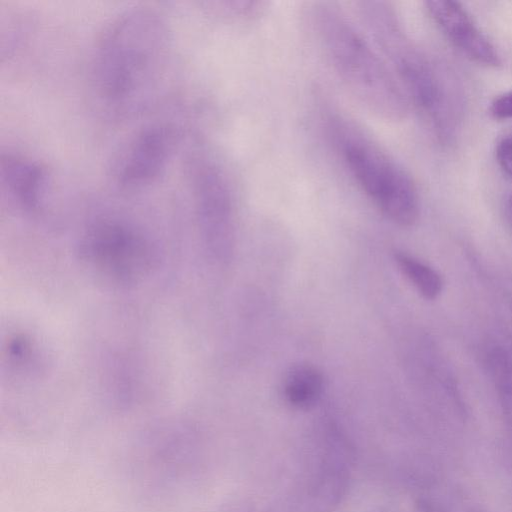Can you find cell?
Returning <instances> with one entry per match:
<instances>
[{
    "label": "cell",
    "mask_w": 512,
    "mask_h": 512,
    "mask_svg": "<svg viewBox=\"0 0 512 512\" xmlns=\"http://www.w3.org/2000/svg\"><path fill=\"white\" fill-rule=\"evenodd\" d=\"M171 55V32L159 11L135 5L116 14L92 55L89 80L97 109L113 120L148 109L164 84Z\"/></svg>",
    "instance_id": "6da1fadb"
},
{
    "label": "cell",
    "mask_w": 512,
    "mask_h": 512,
    "mask_svg": "<svg viewBox=\"0 0 512 512\" xmlns=\"http://www.w3.org/2000/svg\"><path fill=\"white\" fill-rule=\"evenodd\" d=\"M313 18L332 70L355 101L381 120L403 119L408 104L400 83L362 31L332 3H318Z\"/></svg>",
    "instance_id": "7a4b0ae2"
},
{
    "label": "cell",
    "mask_w": 512,
    "mask_h": 512,
    "mask_svg": "<svg viewBox=\"0 0 512 512\" xmlns=\"http://www.w3.org/2000/svg\"><path fill=\"white\" fill-rule=\"evenodd\" d=\"M331 128L346 168L362 191L393 222L414 224L419 200L408 173L355 125L335 119Z\"/></svg>",
    "instance_id": "3957f363"
},
{
    "label": "cell",
    "mask_w": 512,
    "mask_h": 512,
    "mask_svg": "<svg viewBox=\"0 0 512 512\" xmlns=\"http://www.w3.org/2000/svg\"><path fill=\"white\" fill-rule=\"evenodd\" d=\"M180 129L168 122L145 125L122 145L112 163L113 183L122 191L151 187L166 174L181 144Z\"/></svg>",
    "instance_id": "277c9868"
},
{
    "label": "cell",
    "mask_w": 512,
    "mask_h": 512,
    "mask_svg": "<svg viewBox=\"0 0 512 512\" xmlns=\"http://www.w3.org/2000/svg\"><path fill=\"white\" fill-rule=\"evenodd\" d=\"M185 171L206 238L217 248H224L230 243L234 218L233 196L226 174L212 159L199 154L186 160Z\"/></svg>",
    "instance_id": "5b68a950"
},
{
    "label": "cell",
    "mask_w": 512,
    "mask_h": 512,
    "mask_svg": "<svg viewBox=\"0 0 512 512\" xmlns=\"http://www.w3.org/2000/svg\"><path fill=\"white\" fill-rule=\"evenodd\" d=\"M83 247L88 259L97 267L121 279L133 278L149 260L144 240L116 221H102L94 226Z\"/></svg>",
    "instance_id": "8992f818"
},
{
    "label": "cell",
    "mask_w": 512,
    "mask_h": 512,
    "mask_svg": "<svg viewBox=\"0 0 512 512\" xmlns=\"http://www.w3.org/2000/svg\"><path fill=\"white\" fill-rule=\"evenodd\" d=\"M0 184L5 198L19 210L35 213L51 188V175L38 159L19 151L2 152Z\"/></svg>",
    "instance_id": "52a82bcc"
},
{
    "label": "cell",
    "mask_w": 512,
    "mask_h": 512,
    "mask_svg": "<svg viewBox=\"0 0 512 512\" xmlns=\"http://www.w3.org/2000/svg\"><path fill=\"white\" fill-rule=\"evenodd\" d=\"M427 11L440 30L464 55L485 66H497L499 55L457 2L437 0L426 2Z\"/></svg>",
    "instance_id": "ba28073f"
},
{
    "label": "cell",
    "mask_w": 512,
    "mask_h": 512,
    "mask_svg": "<svg viewBox=\"0 0 512 512\" xmlns=\"http://www.w3.org/2000/svg\"><path fill=\"white\" fill-rule=\"evenodd\" d=\"M287 400L297 407H309L320 397L323 390V376L314 366L297 364L286 373L283 383Z\"/></svg>",
    "instance_id": "9c48e42d"
},
{
    "label": "cell",
    "mask_w": 512,
    "mask_h": 512,
    "mask_svg": "<svg viewBox=\"0 0 512 512\" xmlns=\"http://www.w3.org/2000/svg\"><path fill=\"white\" fill-rule=\"evenodd\" d=\"M395 259L401 271L423 297L434 299L440 294L442 280L434 269L405 253L395 254Z\"/></svg>",
    "instance_id": "30bf717a"
},
{
    "label": "cell",
    "mask_w": 512,
    "mask_h": 512,
    "mask_svg": "<svg viewBox=\"0 0 512 512\" xmlns=\"http://www.w3.org/2000/svg\"><path fill=\"white\" fill-rule=\"evenodd\" d=\"M496 159L501 169L512 177V135L503 138L498 143Z\"/></svg>",
    "instance_id": "8fae6325"
},
{
    "label": "cell",
    "mask_w": 512,
    "mask_h": 512,
    "mask_svg": "<svg viewBox=\"0 0 512 512\" xmlns=\"http://www.w3.org/2000/svg\"><path fill=\"white\" fill-rule=\"evenodd\" d=\"M490 113L496 119L512 118V91L497 97L491 103Z\"/></svg>",
    "instance_id": "7c38bea8"
},
{
    "label": "cell",
    "mask_w": 512,
    "mask_h": 512,
    "mask_svg": "<svg viewBox=\"0 0 512 512\" xmlns=\"http://www.w3.org/2000/svg\"><path fill=\"white\" fill-rule=\"evenodd\" d=\"M510 209H511V212H512V197L510 199Z\"/></svg>",
    "instance_id": "4fadbf2b"
}]
</instances>
